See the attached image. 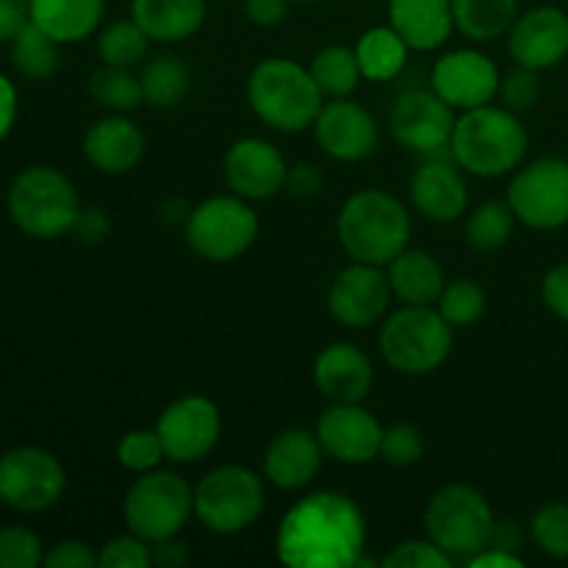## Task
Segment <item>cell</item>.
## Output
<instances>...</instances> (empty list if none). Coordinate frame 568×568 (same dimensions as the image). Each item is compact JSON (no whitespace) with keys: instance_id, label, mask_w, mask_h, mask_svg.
Segmentation results:
<instances>
[{"instance_id":"6da1fadb","label":"cell","mask_w":568,"mask_h":568,"mask_svg":"<svg viewBox=\"0 0 568 568\" xmlns=\"http://www.w3.org/2000/svg\"><path fill=\"white\" fill-rule=\"evenodd\" d=\"M364 549V510L342 491L297 499L275 532L277 560L292 568H355Z\"/></svg>"},{"instance_id":"7a4b0ae2","label":"cell","mask_w":568,"mask_h":568,"mask_svg":"<svg viewBox=\"0 0 568 568\" xmlns=\"http://www.w3.org/2000/svg\"><path fill=\"white\" fill-rule=\"evenodd\" d=\"M530 136L519 114L505 105H480L460 111L455 120L449 155L475 178H503L525 161Z\"/></svg>"},{"instance_id":"3957f363","label":"cell","mask_w":568,"mask_h":568,"mask_svg":"<svg viewBox=\"0 0 568 568\" xmlns=\"http://www.w3.org/2000/svg\"><path fill=\"white\" fill-rule=\"evenodd\" d=\"M336 231L349 258L386 266L408 247L410 214L386 189H361L344 200Z\"/></svg>"},{"instance_id":"277c9868","label":"cell","mask_w":568,"mask_h":568,"mask_svg":"<svg viewBox=\"0 0 568 568\" xmlns=\"http://www.w3.org/2000/svg\"><path fill=\"white\" fill-rule=\"evenodd\" d=\"M247 103L264 125L281 133H300L314 125L325 94L305 64L283 55L258 61L247 78Z\"/></svg>"},{"instance_id":"5b68a950","label":"cell","mask_w":568,"mask_h":568,"mask_svg":"<svg viewBox=\"0 0 568 568\" xmlns=\"http://www.w3.org/2000/svg\"><path fill=\"white\" fill-rule=\"evenodd\" d=\"M453 331L433 305H403L381 325V355L399 375H430L453 353Z\"/></svg>"},{"instance_id":"8992f818","label":"cell","mask_w":568,"mask_h":568,"mask_svg":"<svg viewBox=\"0 0 568 568\" xmlns=\"http://www.w3.org/2000/svg\"><path fill=\"white\" fill-rule=\"evenodd\" d=\"M11 222L33 239H59L75 227L81 200L64 172L28 166L9 189Z\"/></svg>"},{"instance_id":"52a82bcc","label":"cell","mask_w":568,"mask_h":568,"mask_svg":"<svg viewBox=\"0 0 568 568\" xmlns=\"http://www.w3.org/2000/svg\"><path fill=\"white\" fill-rule=\"evenodd\" d=\"M491 505L477 488L449 483L430 497L425 508V532L453 560H469L488 547L494 530Z\"/></svg>"},{"instance_id":"ba28073f","label":"cell","mask_w":568,"mask_h":568,"mask_svg":"<svg viewBox=\"0 0 568 568\" xmlns=\"http://www.w3.org/2000/svg\"><path fill=\"white\" fill-rule=\"evenodd\" d=\"M266 505V488L258 471L239 464L205 471L194 486V516L205 530L233 536L258 521Z\"/></svg>"},{"instance_id":"9c48e42d","label":"cell","mask_w":568,"mask_h":568,"mask_svg":"<svg viewBox=\"0 0 568 568\" xmlns=\"http://www.w3.org/2000/svg\"><path fill=\"white\" fill-rule=\"evenodd\" d=\"M194 514V488L178 471L153 469L139 475L122 499L128 532L148 544L181 536Z\"/></svg>"},{"instance_id":"30bf717a","label":"cell","mask_w":568,"mask_h":568,"mask_svg":"<svg viewBox=\"0 0 568 568\" xmlns=\"http://www.w3.org/2000/svg\"><path fill=\"white\" fill-rule=\"evenodd\" d=\"M261 220L250 200L239 194H216L189 211L186 244L211 264H227L255 244Z\"/></svg>"},{"instance_id":"8fae6325","label":"cell","mask_w":568,"mask_h":568,"mask_svg":"<svg viewBox=\"0 0 568 568\" xmlns=\"http://www.w3.org/2000/svg\"><path fill=\"white\" fill-rule=\"evenodd\" d=\"M67 491V471L42 447H17L0 455V503L17 514L50 510Z\"/></svg>"},{"instance_id":"7c38bea8","label":"cell","mask_w":568,"mask_h":568,"mask_svg":"<svg viewBox=\"0 0 568 568\" xmlns=\"http://www.w3.org/2000/svg\"><path fill=\"white\" fill-rule=\"evenodd\" d=\"M516 220L532 231H555L568 222V161L538 159L521 166L508 186Z\"/></svg>"},{"instance_id":"4fadbf2b","label":"cell","mask_w":568,"mask_h":568,"mask_svg":"<svg viewBox=\"0 0 568 568\" xmlns=\"http://www.w3.org/2000/svg\"><path fill=\"white\" fill-rule=\"evenodd\" d=\"M155 433L164 444L166 460L194 464L220 444L222 414L214 399L203 394H186L161 410Z\"/></svg>"},{"instance_id":"5bb4252c","label":"cell","mask_w":568,"mask_h":568,"mask_svg":"<svg viewBox=\"0 0 568 568\" xmlns=\"http://www.w3.org/2000/svg\"><path fill=\"white\" fill-rule=\"evenodd\" d=\"M392 297L394 292L386 266L353 261L333 277L327 288V311L338 325L349 331H364L386 316Z\"/></svg>"},{"instance_id":"9a60e30c","label":"cell","mask_w":568,"mask_h":568,"mask_svg":"<svg viewBox=\"0 0 568 568\" xmlns=\"http://www.w3.org/2000/svg\"><path fill=\"white\" fill-rule=\"evenodd\" d=\"M455 109L444 103L436 92H405L388 111V128L392 136L405 150L419 155H438L449 150L455 131Z\"/></svg>"},{"instance_id":"2e32d148","label":"cell","mask_w":568,"mask_h":568,"mask_svg":"<svg viewBox=\"0 0 568 568\" xmlns=\"http://www.w3.org/2000/svg\"><path fill=\"white\" fill-rule=\"evenodd\" d=\"M499 67L475 48L449 50L433 64L430 89L455 111L488 105L499 92Z\"/></svg>"},{"instance_id":"e0dca14e","label":"cell","mask_w":568,"mask_h":568,"mask_svg":"<svg viewBox=\"0 0 568 568\" xmlns=\"http://www.w3.org/2000/svg\"><path fill=\"white\" fill-rule=\"evenodd\" d=\"M314 433L336 464L364 466L381 458L383 425L361 403H331L316 419Z\"/></svg>"},{"instance_id":"ac0fdd59","label":"cell","mask_w":568,"mask_h":568,"mask_svg":"<svg viewBox=\"0 0 568 568\" xmlns=\"http://www.w3.org/2000/svg\"><path fill=\"white\" fill-rule=\"evenodd\" d=\"M222 170H225L227 189L250 203L272 200L286 189V159L275 144L261 136L236 139L227 148Z\"/></svg>"},{"instance_id":"d6986e66","label":"cell","mask_w":568,"mask_h":568,"mask_svg":"<svg viewBox=\"0 0 568 568\" xmlns=\"http://www.w3.org/2000/svg\"><path fill=\"white\" fill-rule=\"evenodd\" d=\"M311 128L322 153L344 164L369 159L381 139L375 116L349 98L325 100Z\"/></svg>"},{"instance_id":"ffe728a7","label":"cell","mask_w":568,"mask_h":568,"mask_svg":"<svg viewBox=\"0 0 568 568\" xmlns=\"http://www.w3.org/2000/svg\"><path fill=\"white\" fill-rule=\"evenodd\" d=\"M510 59L530 70H549L568 55V14L558 6H536L516 17L508 31Z\"/></svg>"},{"instance_id":"44dd1931","label":"cell","mask_w":568,"mask_h":568,"mask_svg":"<svg viewBox=\"0 0 568 568\" xmlns=\"http://www.w3.org/2000/svg\"><path fill=\"white\" fill-rule=\"evenodd\" d=\"M438 155H427L425 164L416 166L408 183V197L427 222L449 225L466 214L469 186H466V178L455 159L442 161Z\"/></svg>"},{"instance_id":"7402d4cb","label":"cell","mask_w":568,"mask_h":568,"mask_svg":"<svg viewBox=\"0 0 568 568\" xmlns=\"http://www.w3.org/2000/svg\"><path fill=\"white\" fill-rule=\"evenodd\" d=\"M314 383L327 403H364L375 386V366L355 344H327L314 361Z\"/></svg>"},{"instance_id":"603a6c76","label":"cell","mask_w":568,"mask_h":568,"mask_svg":"<svg viewBox=\"0 0 568 568\" xmlns=\"http://www.w3.org/2000/svg\"><path fill=\"white\" fill-rule=\"evenodd\" d=\"M322 458H325V449L314 430L288 427L266 444L264 477L281 491H300L320 475Z\"/></svg>"},{"instance_id":"cb8c5ba5","label":"cell","mask_w":568,"mask_h":568,"mask_svg":"<svg viewBox=\"0 0 568 568\" xmlns=\"http://www.w3.org/2000/svg\"><path fill=\"white\" fill-rule=\"evenodd\" d=\"M83 155L103 175H125L144 159V133L128 116H103L83 136Z\"/></svg>"},{"instance_id":"d4e9b609","label":"cell","mask_w":568,"mask_h":568,"mask_svg":"<svg viewBox=\"0 0 568 568\" xmlns=\"http://www.w3.org/2000/svg\"><path fill=\"white\" fill-rule=\"evenodd\" d=\"M388 26L410 50L430 53L455 31L453 0H388Z\"/></svg>"},{"instance_id":"484cf974","label":"cell","mask_w":568,"mask_h":568,"mask_svg":"<svg viewBox=\"0 0 568 568\" xmlns=\"http://www.w3.org/2000/svg\"><path fill=\"white\" fill-rule=\"evenodd\" d=\"M205 0H131V17L153 42H186L203 28Z\"/></svg>"},{"instance_id":"4316f807","label":"cell","mask_w":568,"mask_h":568,"mask_svg":"<svg viewBox=\"0 0 568 568\" xmlns=\"http://www.w3.org/2000/svg\"><path fill=\"white\" fill-rule=\"evenodd\" d=\"M394 297L405 305H436L447 286L444 266L427 250L405 247L392 264H386Z\"/></svg>"},{"instance_id":"83f0119b","label":"cell","mask_w":568,"mask_h":568,"mask_svg":"<svg viewBox=\"0 0 568 568\" xmlns=\"http://www.w3.org/2000/svg\"><path fill=\"white\" fill-rule=\"evenodd\" d=\"M31 22L61 44L92 37L105 14V0H28Z\"/></svg>"},{"instance_id":"f1b7e54d","label":"cell","mask_w":568,"mask_h":568,"mask_svg":"<svg viewBox=\"0 0 568 568\" xmlns=\"http://www.w3.org/2000/svg\"><path fill=\"white\" fill-rule=\"evenodd\" d=\"M408 50V42L392 26L369 28L361 33L358 44H355L361 75L366 81H392L405 70Z\"/></svg>"},{"instance_id":"f546056e","label":"cell","mask_w":568,"mask_h":568,"mask_svg":"<svg viewBox=\"0 0 568 568\" xmlns=\"http://www.w3.org/2000/svg\"><path fill=\"white\" fill-rule=\"evenodd\" d=\"M453 17L471 42H497L519 17V0H453Z\"/></svg>"},{"instance_id":"4dcf8cb0","label":"cell","mask_w":568,"mask_h":568,"mask_svg":"<svg viewBox=\"0 0 568 568\" xmlns=\"http://www.w3.org/2000/svg\"><path fill=\"white\" fill-rule=\"evenodd\" d=\"M139 81H142L144 103L153 109H175L192 89V70L178 55L161 53L142 67Z\"/></svg>"},{"instance_id":"1f68e13d","label":"cell","mask_w":568,"mask_h":568,"mask_svg":"<svg viewBox=\"0 0 568 568\" xmlns=\"http://www.w3.org/2000/svg\"><path fill=\"white\" fill-rule=\"evenodd\" d=\"M9 44L11 64H14V70L20 72V75L31 78V81H44V78H50L59 70L61 42H55L50 33H44L37 22L28 20Z\"/></svg>"},{"instance_id":"d6a6232c","label":"cell","mask_w":568,"mask_h":568,"mask_svg":"<svg viewBox=\"0 0 568 568\" xmlns=\"http://www.w3.org/2000/svg\"><path fill=\"white\" fill-rule=\"evenodd\" d=\"M316 87L322 89L325 100L331 98H349L361 83V64L355 48L347 44H327L311 59L308 64Z\"/></svg>"},{"instance_id":"836d02e7","label":"cell","mask_w":568,"mask_h":568,"mask_svg":"<svg viewBox=\"0 0 568 568\" xmlns=\"http://www.w3.org/2000/svg\"><path fill=\"white\" fill-rule=\"evenodd\" d=\"M514 222L508 200H486L466 216V242L477 253H497L514 236Z\"/></svg>"},{"instance_id":"e575fe53","label":"cell","mask_w":568,"mask_h":568,"mask_svg":"<svg viewBox=\"0 0 568 568\" xmlns=\"http://www.w3.org/2000/svg\"><path fill=\"white\" fill-rule=\"evenodd\" d=\"M153 39L144 33V28L136 20H114L100 31L98 37V55L103 64L111 67H125L133 70L148 59V48Z\"/></svg>"},{"instance_id":"d590c367","label":"cell","mask_w":568,"mask_h":568,"mask_svg":"<svg viewBox=\"0 0 568 568\" xmlns=\"http://www.w3.org/2000/svg\"><path fill=\"white\" fill-rule=\"evenodd\" d=\"M89 94L94 98V103L109 111H116V114H125V111L139 109L144 103L142 81L131 70H125V67H98L89 75Z\"/></svg>"},{"instance_id":"8d00e7d4","label":"cell","mask_w":568,"mask_h":568,"mask_svg":"<svg viewBox=\"0 0 568 568\" xmlns=\"http://www.w3.org/2000/svg\"><path fill=\"white\" fill-rule=\"evenodd\" d=\"M436 308L453 327H471L486 314L488 294L471 277H458V281H447Z\"/></svg>"},{"instance_id":"74e56055","label":"cell","mask_w":568,"mask_h":568,"mask_svg":"<svg viewBox=\"0 0 568 568\" xmlns=\"http://www.w3.org/2000/svg\"><path fill=\"white\" fill-rule=\"evenodd\" d=\"M530 538L549 558L568 560V505L549 503L538 508L530 521Z\"/></svg>"},{"instance_id":"f35d334b","label":"cell","mask_w":568,"mask_h":568,"mask_svg":"<svg viewBox=\"0 0 568 568\" xmlns=\"http://www.w3.org/2000/svg\"><path fill=\"white\" fill-rule=\"evenodd\" d=\"M116 460L122 469L133 471V475H144V471L159 469L161 460H166L164 444H161L159 433L153 430H131L120 438L116 444Z\"/></svg>"},{"instance_id":"ab89813d","label":"cell","mask_w":568,"mask_h":568,"mask_svg":"<svg viewBox=\"0 0 568 568\" xmlns=\"http://www.w3.org/2000/svg\"><path fill=\"white\" fill-rule=\"evenodd\" d=\"M422 455H425V436L416 425H408V422H397V425L383 427L381 438V458L386 460L388 466H414L419 464Z\"/></svg>"},{"instance_id":"60d3db41","label":"cell","mask_w":568,"mask_h":568,"mask_svg":"<svg viewBox=\"0 0 568 568\" xmlns=\"http://www.w3.org/2000/svg\"><path fill=\"white\" fill-rule=\"evenodd\" d=\"M44 552L37 532L28 527H0V568H37L42 566Z\"/></svg>"},{"instance_id":"b9f144b4","label":"cell","mask_w":568,"mask_h":568,"mask_svg":"<svg viewBox=\"0 0 568 568\" xmlns=\"http://www.w3.org/2000/svg\"><path fill=\"white\" fill-rule=\"evenodd\" d=\"M383 568H453L455 560L430 538H410L397 544L381 560Z\"/></svg>"},{"instance_id":"7bdbcfd3","label":"cell","mask_w":568,"mask_h":568,"mask_svg":"<svg viewBox=\"0 0 568 568\" xmlns=\"http://www.w3.org/2000/svg\"><path fill=\"white\" fill-rule=\"evenodd\" d=\"M497 98L503 100L505 109H510L514 114L530 111L532 105L538 103V98H541V81H538V70L516 64L514 70L505 72V75L499 78Z\"/></svg>"},{"instance_id":"ee69618b","label":"cell","mask_w":568,"mask_h":568,"mask_svg":"<svg viewBox=\"0 0 568 568\" xmlns=\"http://www.w3.org/2000/svg\"><path fill=\"white\" fill-rule=\"evenodd\" d=\"M153 566L150 544L144 538L116 536L98 549V568H148Z\"/></svg>"},{"instance_id":"f6af8a7d","label":"cell","mask_w":568,"mask_h":568,"mask_svg":"<svg viewBox=\"0 0 568 568\" xmlns=\"http://www.w3.org/2000/svg\"><path fill=\"white\" fill-rule=\"evenodd\" d=\"M44 568H98V552L89 544L67 538L50 547L42 560Z\"/></svg>"},{"instance_id":"bcb514c9","label":"cell","mask_w":568,"mask_h":568,"mask_svg":"<svg viewBox=\"0 0 568 568\" xmlns=\"http://www.w3.org/2000/svg\"><path fill=\"white\" fill-rule=\"evenodd\" d=\"M541 297L544 305H547L555 316L568 322V261L566 264L552 266V270L547 272L541 286Z\"/></svg>"},{"instance_id":"7dc6e473","label":"cell","mask_w":568,"mask_h":568,"mask_svg":"<svg viewBox=\"0 0 568 568\" xmlns=\"http://www.w3.org/2000/svg\"><path fill=\"white\" fill-rule=\"evenodd\" d=\"M322 170L316 164H308V161H300V164L288 166L286 175V192L292 197H316L322 192Z\"/></svg>"},{"instance_id":"c3c4849f","label":"cell","mask_w":568,"mask_h":568,"mask_svg":"<svg viewBox=\"0 0 568 568\" xmlns=\"http://www.w3.org/2000/svg\"><path fill=\"white\" fill-rule=\"evenodd\" d=\"M292 0H244V14L253 26L275 28L288 17Z\"/></svg>"},{"instance_id":"681fc988","label":"cell","mask_w":568,"mask_h":568,"mask_svg":"<svg viewBox=\"0 0 568 568\" xmlns=\"http://www.w3.org/2000/svg\"><path fill=\"white\" fill-rule=\"evenodd\" d=\"M72 231H75V236L81 239V242L100 244L105 236H109L111 222L100 209H81V214H78L75 227H72Z\"/></svg>"},{"instance_id":"f907efd6","label":"cell","mask_w":568,"mask_h":568,"mask_svg":"<svg viewBox=\"0 0 568 568\" xmlns=\"http://www.w3.org/2000/svg\"><path fill=\"white\" fill-rule=\"evenodd\" d=\"M28 20H31L28 0H0V44L11 42Z\"/></svg>"},{"instance_id":"816d5d0a","label":"cell","mask_w":568,"mask_h":568,"mask_svg":"<svg viewBox=\"0 0 568 568\" xmlns=\"http://www.w3.org/2000/svg\"><path fill=\"white\" fill-rule=\"evenodd\" d=\"M150 555H153V566L159 568H183L189 564V547L178 536L150 544Z\"/></svg>"},{"instance_id":"f5cc1de1","label":"cell","mask_w":568,"mask_h":568,"mask_svg":"<svg viewBox=\"0 0 568 568\" xmlns=\"http://www.w3.org/2000/svg\"><path fill=\"white\" fill-rule=\"evenodd\" d=\"M488 547H497V549H505V552L521 555V549H525V527H521L516 519L494 521Z\"/></svg>"},{"instance_id":"db71d44e","label":"cell","mask_w":568,"mask_h":568,"mask_svg":"<svg viewBox=\"0 0 568 568\" xmlns=\"http://www.w3.org/2000/svg\"><path fill=\"white\" fill-rule=\"evenodd\" d=\"M466 566L469 568H521L525 566V560H521V555L505 552V549H497V547H486L477 555H471V558L466 560Z\"/></svg>"},{"instance_id":"11a10c76","label":"cell","mask_w":568,"mask_h":568,"mask_svg":"<svg viewBox=\"0 0 568 568\" xmlns=\"http://www.w3.org/2000/svg\"><path fill=\"white\" fill-rule=\"evenodd\" d=\"M17 116V89L6 75H0V142L9 136Z\"/></svg>"},{"instance_id":"9f6ffc18","label":"cell","mask_w":568,"mask_h":568,"mask_svg":"<svg viewBox=\"0 0 568 568\" xmlns=\"http://www.w3.org/2000/svg\"><path fill=\"white\" fill-rule=\"evenodd\" d=\"M292 3H316V0H292Z\"/></svg>"}]
</instances>
